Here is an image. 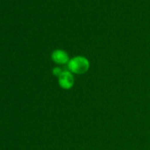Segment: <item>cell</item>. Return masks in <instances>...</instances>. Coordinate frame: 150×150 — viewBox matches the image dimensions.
Listing matches in <instances>:
<instances>
[{
	"label": "cell",
	"instance_id": "obj_3",
	"mask_svg": "<svg viewBox=\"0 0 150 150\" xmlns=\"http://www.w3.org/2000/svg\"><path fill=\"white\" fill-rule=\"evenodd\" d=\"M51 58L52 60L59 64H64L69 62V57L68 54L62 50H56L52 52L51 54Z\"/></svg>",
	"mask_w": 150,
	"mask_h": 150
},
{
	"label": "cell",
	"instance_id": "obj_4",
	"mask_svg": "<svg viewBox=\"0 0 150 150\" xmlns=\"http://www.w3.org/2000/svg\"><path fill=\"white\" fill-rule=\"evenodd\" d=\"M63 72V71L61 70V68L59 67H56L53 69V74L54 75H57V76H59V75Z\"/></svg>",
	"mask_w": 150,
	"mask_h": 150
},
{
	"label": "cell",
	"instance_id": "obj_2",
	"mask_svg": "<svg viewBox=\"0 0 150 150\" xmlns=\"http://www.w3.org/2000/svg\"><path fill=\"white\" fill-rule=\"evenodd\" d=\"M58 83L62 88L70 89L74 83L72 74L68 71H63V72L58 76Z\"/></svg>",
	"mask_w": 150,
	"mask_h": 150
},
{
	"label": "cell",
	"instance_id": "obj_1",
	"mask_svg": "<svg viewBox=\"0 0 150 150\" xmlns=\"http://www.w3.org/2000/svg\"><path fill=\"white\" fill-rule=\"evenodd\" d=\"M68 67L71 72L77 74H83L87 72L89 69V62L86 57L78 56L73 57L68 62Z\"/></svg>",
	"mask_w": 150,
	"mask_h": 150
}]
</instances>
